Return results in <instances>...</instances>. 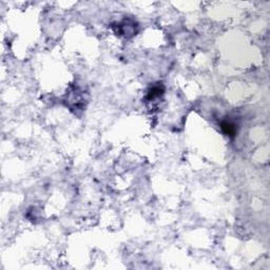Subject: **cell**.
<instances>
[{
    "instance_id": "obj_1",
    "label": "cell",
    "mask_w": 270,
    "mask_h": 270,
    "mask_svg": "<svg viewBox=\"0 0 270 270\" xmlns=\"http://www.w3.org/2000/svg\"><path fill=\"white\" fill-rule=\"evenodd\" d=\"M222 126H223L222 128L225 130V132H226L227 134H233V133H234V131H235L234 127H232L231 125L228 124V122H224Z\"/></svg>"
}]
</instances>
